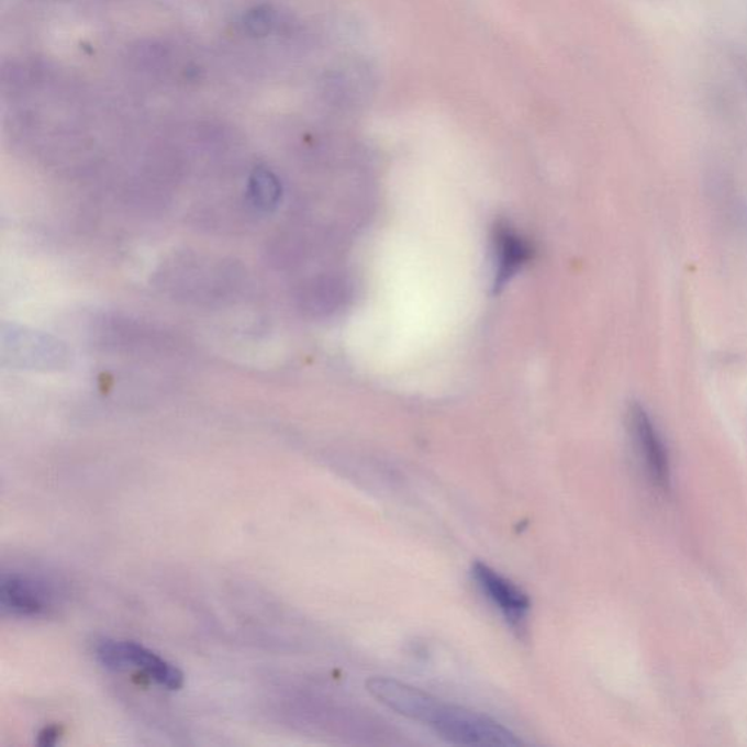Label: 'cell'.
Here are the masks:
<instances>
[{
	"label": "cell",
	"instance_id": "1",
	"mask_svg": "<svg viewBox=\"0 0 747 747\" xmlns=\"http://www.w3.org/2000/svg\"><path fill=\"white\" fill-rule=\"evenodd\" d=\"M367 691L387 709L424 724L448 744L480 747L523 745L510 728L488 715L448 704L399 680L371 678L367 682Z\"/></svg>",
	"mask_w": 747,
	"mask_h": 747
},
{
	"label": "cell",
	"instance_id": "2",
	"mask_svg": "<svg viewBox=\"0 0 747 747\" xmlns=\"http://www.w3.org/2000/svg\"><path fill=\"white\" fill-rule=\"evenodd\" d=\"M628 433L634 455L648 482L657 491H669L671 483L669 451L650 415L638 404L629 409Z\"/></svg>",
	"mask_w": 747,
	"mask_h": 747
},
{
	"label": "cell",
	"instance_id": "3",
	"mask_svg": "<svg viewBox=\"0 0 747 747\" xmlns=\"http://www.w3.org/2000/svg\"><path fill=\"white\" fill-rule=\"evenodd\" d=\"M97 660L109 670L136 667L170 691H177L185 683V674L180 669L136 643L105 639L97 647Z\"/></svg>",
	"mask_w": 747,
	"mask_h": 747
},
{
	"label": "cell",
	"instance_id": "4",
	"mask_svg": "<svg viewBox=\"0 0 747 747\" xmlns=\"http://www.w3.org/2000/svg\"><path fill=\"white\" fill-rule=\"evenodd\" d=\"M471 576L480 591L502 613L505 621L513 628L523 629L532 607L531 598L517 584L487 564L475 562Z\"/></svg>",
	"mask_w": 747,
	"mask_h": 747
},
{
	"label": "cell",
	"instance_id": "5",
	"mask_svg": "<svg viewBox=\"0 0 747 747\" xmlns=\"http://www.w3.org/2000/svg\"><path fill=\"white\" fill-rule=\"evenodd\" d=\"M0 606L13 616H46L52 609L51 590L33 578L4 576L0 582Z\"/></svg>",
	"mask_w": 747,
	"mask_h": 747
},
{
	"label": "cell",
	"instance_id": "6",
	"mask_svg": "<svg viewBox=\"0 0 747 747\" xmlns=\"http://www.w3.org/2000/svg\"><path fill=\"white\" fill-rule=\"evenodd\" d=\"M493 253L497 289L504 287L532 257V248L526 239L506 222H500L493 230Z\"/></svg>",
	"mask_w": 747,
	"mask_h": 747
},
{
	"label": "cell",
	"instance_id": "7",
	"mask_svg": "<svg viewBox=\"0 0 747 747\" xmlns=\"http://www.w3.org/2000/svg\"><path fill=\"white\" fill-rule=\"evenodd\" d=\"M248 196H250L252 203L257 209L270 212L279 204L282 187H280L274 172L266 170V168H257L250 177V183H248Z\"/></svg>",
	"mask_w": 747,
	"mask_h": 747
},
{
	"label": "cell",
	"instance_id": "8",
	"mask_svg": "<svg viewBox=\"0 0 747 747\" xmlns=\"http://www.w3.org/2000/svg\"><path fill=\"white\" fill-rule=\"evenodd\" d=\"M244 25L253 37H265L274 26V12L268 7H259L248 12L244 18Z\"/></svg>",
	"mask_w": 747,
	"mask_h": 747
},
{
	"label": "cell",
	"instance_id": "9",
	"mask_svg": "<svg viewBox=\"0 0 747 747\" xmlns=\"http://www.w3.org/2000/svg\"><path fill=\"white\" fill-rule=\"evenodd\" d=\"M60 731L55 726L43 728L38 735V745L44 747L55 746L59 742Z\"/></svg>",
	"mask_w": 747,
	"mask_h": 747
}]
</instances>
